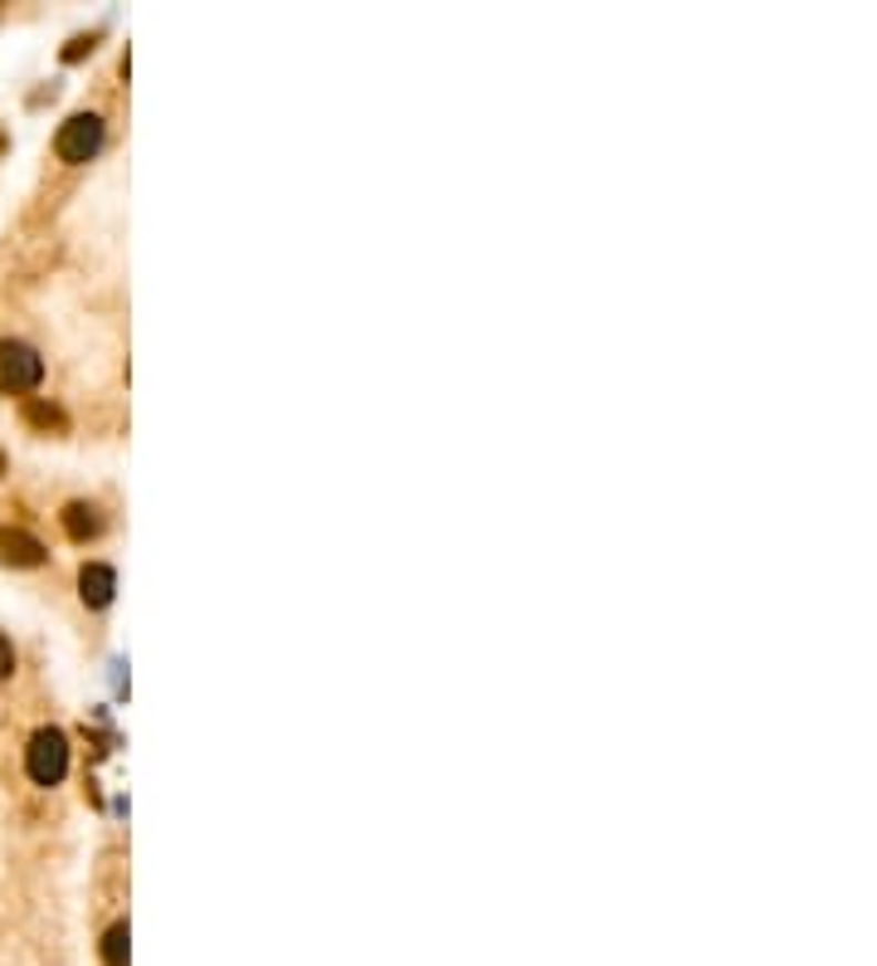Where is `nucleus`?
<instances>
[{"label":"nucleus","mask_w":877,"mask_h":966,"mask_svg":"<svg viewBox=\"0 0 877 966\" xmlns=\"http://www.w3.org/2000/svg\"><path fill=\"white\" fill-rule=\"evenodd\" d=\"M24 772H30L34 786H59L69 772V738L59 728H40L24 748Z\"/></svg>","instance_id":"f257e3e1"},{"label":"nucleus","mask_w":877,"mask_h":966,"mask_svg":"<svg viewBox=\"0 0 877 966\" xmlns=\"http://www.w3.org/2000/svg\"><path fill=\"white\" fill-rule=\"evenodd\" d=\"M98 146H103V118H98V113H73L64 128H59V138H54L59 162H69V166L93 162Z\"/></svg>","instance_id":"f03ea898"},{"label":"nucleus","mask_w":877,"mask_h":966,"mask_svg":"<svg viewBox=\"0 0 877 966\" xmlns=\"http://www.w3.org/2000/svg\"><path fill=\"white\" fill-rule=\"evenodd\" d=\"M44 382V362L34 347H24V342H0V390H10V396H24V390H34Z\"/></svg>","instance_id":"7ed1b4c3"},{"label":"nucleus","mask_w":877,"mask_h":966,"mask_svg":"<svg viewBox=\"0 0 877 966\" xmlns=\"http://www.w3.org/2000/svg\"><path fill=\"white\" fill-rule=\"evenodd\" d=\"M0 561H10V567H40L44 542L24 528H0Z\"/></svg>","instance_id":"20e7f679"},{"label":"nucleus","mask_w":877,"mask_h":966,"mask_svg":"<svg viewBox=\"0 0 877 966\" xmlns=\"http://www.w3.org/2000/svg\"><path fill=\"white\" fill-rule=\"evenodd\" d=\"M113 591H118V571H113V567H103V561L83 567V577H79V596H83V606H93V610L113 606Z\"/></svg>","instance_id":"39448f33"},{"label":"nucleus","mask_w":877,"mask_h":966,"mask_svg":"<svg viewBox=\"0 0 877 966\" xmlns=\"http://www.w3.org/2000/svg\"><path fill=\"white\" fill-rule=\"evenodd\" d=\"M64 532L79 537V542H83V537H98V532H103V512H98L93 504H69L64 508Z\"/></svg>","instance_id":"423d86ee"},{"label":"nucleus","mask_w":877,"mask_h":966,"mask_svg":"<svg viewBox=\"0 0 877 966\" xmlns=\"http://www.w3.org/2000/svg\"><path fill=\"white\" fill-rule=\"evenodd\" d=\"M103 962L108 966H128V923H113L103 937Z\"/></svg>","instance_id":"0eeeda50"},{"label":"nucleus","mask_w":877,"mask_h":966,"mask_svg":"<svg viewBox=\"0 0 877 966\" xmlns=\"http://www.w3.org/2000/svg\"><path fill=\"white\" fill-rule=\"evenodd\" d=\"M24 420L40 425V430H64V410L44 406V400H30V406H24Z\"/></svg>","instance_id":"6e6552de"},{"label":"nucleus","mask_w":877,"mask_h":966,"mask_svg":"<svg viewBox=\"0 0 877 966\" xmlns=\"http://www.w3.org/2000/svg\"><path fill=\"white\" fill-rule=\"evenodd\" d=\"M10 674H16V644L0 634V679H10Z\"/></svg>","instance_id":"1a4fd4ad"},{"label":"nucleus","mask_w":877,"mask_h":966,"mask_svg":"<svg viewBox=\"0 0 877 966\" xmlns=\"http://www.w3.org/2000/svg\"><path fill=\"white\" fill-rule=\"evenodd\" d=\"M0 469H6V459H0Z\"/></svg>","instance_id":"9d476101"}]
</instances>
